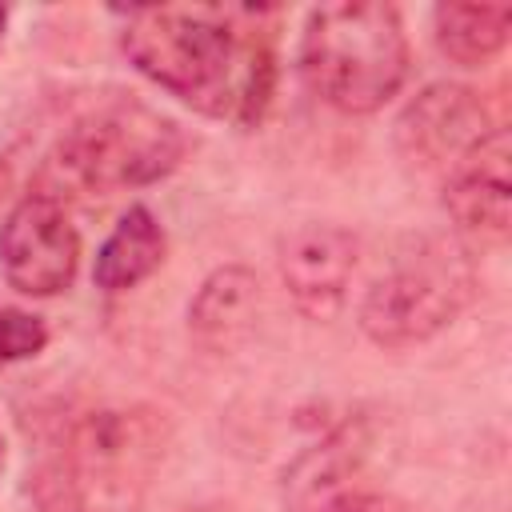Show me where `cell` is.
Returning a JSON list of instances; mask_svg holds the SVG:
<instances>
[{"instance_id":"cell-1","label":"cell","mask_w":512,"mask_h":512,"mask_svg":"<svg viewBox=\"0 0 512 512\" xmlns=\"http://www.w3.org/2000/svg\"><path fill=\"white\" fill-rule=\"evenodd\" d=\"M268 16L240 4H144L124 12L120 48L140 76L188 108L252 124L276 80Z\"/></svg>"},{"instance_id":"cell-2","label":"cell","mask_w":512,"mask_h":512,"mask_svg":"<svg viewBox=\"0 0 512 512\" xmlns=\"http://www.w3.org/2000/svg\"><path fill=\"white\" fill-rule=\"evenodd\" d=\"M308 88L344 116L384 108L408 76L404 20L384 0H340L308 12L300 36Z\"/></svg>"},{"instance_id":"cell-3","label":"cell","mask_w":512,"mask_h":512,"mask_svg":"<svg viewBox=\"0 0 512 512\" xmlns=\"http://www.w3.org/2000/svg\"><path fill=\"white\" fill-rule=\"evenodd\" d=\"M184 156V132L176 120L148 104H108L80 116L56 144L52 164L84 192L112 196L144 188L168 176Z\"/></svg>"},{"instance_id":"cell-4","label":"cell","mask_w":512,"mask_h":512,"mask_svg":"<svg viewBox=\"0 0 512 512\" xmlns=\"http://www.w3.org/2000/svg\"><path fill=\"white\" fill-rule=\"evenodd\" d=\"M472 264L448 240H420L364 292L360 332L380 348H412L444 332L472 296Z\"/></svg>"},{"instance_id":"cell-5","label":"cell","mask_w":512,"mask_h":512,"mask_svg":"<svg viewBox=\"0 0 512 512\" xmlns=\"http://www.w3.org/2000/svg\"><path fill=\"white\" fill-rule=\"evenodd\" d=\"M156 460L160 420L152 412H92L64 452L68 512H136Z\"/></svg>"},{"instance_id":"cell-6","label":"cell","mask_w":512,"mask_h":512,"mask_svg":"<svg viewBox=\"0 0 512 512\" xmlns=\"http://www.w3.org/2000/svg\"><path fill=\"white\" fill-rule=\"evenodd\" d=\"M496 132L484 100L464 84H428L396 116V152L416 172L448 176Z\"/></svg>"},{"instance_id":"cell-7","label":"cell","mask_w":512,"mask_h":512,"mask_svg":"<svg viewBox=\"0 0 512 512\" xmlns=\"http://www.w3.org/2000/svg\"><path fill=\"white\" fill-rule=\"evenodd\" d=\"M80 236L60 200L32 192L0 224V272L24 296H56L76 280Z\"/></svg>"},{"instance_id":"cell-8","label":"cell","mask_w":512,"mask_h":512,"mask_svg":"<svg viewBox=\"0 0 512 512\" xmlns=\"http://www.w3.org/2000/svg\"><path fill=\"white\" fill-rule=\"evenodd\" d=\"M356 236L336 224H304L280 244V280L308 320H332L356 272Z\"/></svg>"},{"instance_id":"cell-9","label":"cell","mask_w":512,"mask_h":512,"mask_svg":"<svg viewBox=\"0 0 512 512\" xmlns=\"http://www.w3.org/2000/svg\"><path fill=\"white\" fill-rule=\"evenodd\" d=\"M508 132L496 128L468 160L444 176V208L460 236L476 244H504L512 232V168Z\"/></svg>"},{"instance_id":"cell-10","label":"cell","mask_w":512,"mask_h":512,"mask_svg":"<svg viewBox=\"0 0 512 512\" xmlns=\"http://www.w3.org/2000/svg\"><path fill=\"white\" fill-rule=\"evenodd\" d=\"M368 432L360 420L332 428L320 444L304 448L284 472V512H328L348 492L364 488Z\"/></svg>"},{"instance_id":"cell-11","label":"cell","mask_w":512,"mask_h":512,"mask_svg":"<svg viewBox=\"0 0 512 512\" xmlns=\"http://www.w3.org/2000/svg\"><path fill=\"white\" fill-rule=\"evenodd\" d=\"M260 320V280L244 264L216 268L188 304V332L204 352H236Z\"/></svg>"},{"instance_id":"cell-12","label":"cell","mask_w":512,"mask_h":512,"mask_svg":"<svg viewBox=\"0 0 512 512\" xmlns=\"http://www.w3.org/2000/svg\"><path fill=\"white\" fill-rule=\"evenodd\" d=\"M160 264H164V228L144 204H132L116 220L108 240L100 244L96 264H92V280L104 292H128L140 280H148Z\"/></svg>"},{"instance_id":"cell-13","label":"cell","mask_w":512,"mask_h":512,"mask_svg":"<svg viewBox=\"0 0 512 512\" xmlns=\"http://www.w3.org/2000/svg\"><path fill=\"white\" fill-rule=\"evenodd\" d=\"M432 28H436V48L452 64L480 68L504 52L508 32H512V4L448 0V4H436Z\"/></svg>"},{"instance_id":"cell-14","label":"cell","mask_w":512,"mask_h":512,"mask_svg":"<svg viewBox=\"0 0 512 512\" xmlns=\"http://www.w3.org/2000/svg\"><path fill=\"white\" fill-rule=\"evenodd\" d=\"M48 344V328L40 316L20 308H0V364L28 360Z\"/></svg>"},{"instance_id":"cell-15","label":"cell","mask_w":512,"mask_h":512,"mask_svg":"<svg viewBox=\"0 0 512 512\" xmlns=\"http://www.w3.org/2000/svg\"><path fill=\"white\" fill-rule=\"evenodd\" d=\"M328 512H412L400 496H392V492H380V488H356V492H348L344 500H336Z\"/></svg>"},{"instance_id":"cell-16","label":"cell","mask_w":512,"mask_h":512,"mask_svg":"<svg viewBox=\"0 0 512 512\" xmlns=\"http://www.w3.org/2000/svg\"><path fill=\"white\" fill-rule=\"evenodd\" d=\"M4 180H8V172H4V164H0V192H4Z\"/></svg>"},{"instance_id":"cell-17","label":"cell","mask_w":512,"mask_h":512,"mask_svg":"<svg viewBox=\"0 0 512 512\" xmlns=\"http://www.w3.org/2000/svg\"><path fill=\"white\" fill-rule=\"evenodd\" d=\"M0 32H4V8H0Z\"/></svg>"}]
</instances>
